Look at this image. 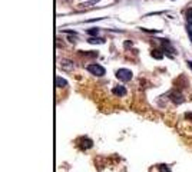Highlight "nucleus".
Here are the masks:
<instances>
[{
  "label": "nucleus",
  "instance_id": "f8f14e48",
  "mask_svg": "<svg viewBox=\"0 0 192 172\" xmlns=\"http://www.w3.org/2000/svg\"><path fill=\"white\" fill-rule=\"evenodd\" d=\"M96 3H98V0H92V2H86V3H82L80 6H82V7H89L91 4H96Z\"/></svg>",
  "mask_w": 192,
  "mask_h": 172
},
{
  "label": "nucleus",
  "instance_id": "6e6552de",
  "mask_svg": "<svg viewBox=\"0 0 192 172\" xmlns=\"http://www.w3.org/2000/svg\"><path fill=\"white\" fill-rule=\"evenodd\" d=\"M185 16H186V22H188V24H189V26H192V9H191V7H189V9H186Z\"/></svg>",
  "mask_w": 192,
  "mask_h": 172
},
{
  "label": "nucleus",
  "instance_id": "0eeeda50",
  "mask_svg": "<svg viewBox=\"0 0 192 172\" xmlns=\"http://www.w3.org/2000/svg\"><path fill=\"white\" fill-rule=\"evenodd\" d=\"M88 42H89V43H92V44H96V43H105V40L102 39V37H89Z\"/></svg>",
  "mask_w": 192,
  "mask_h": 172
},
{
  "label": "nucleus",
  "instance_id": "2eb2a0df",
  "mask_svg": "<svg viewBox=\"0 0 192 172\" xmlns=\"http://www.w3.org/2000/svg\"><path fill=\"white\" fill-rule=\"evenodd\" d=\"M188 66L192 69V60H189V62H188Z\"/></svg>",
  "mask_w": 192,
  "mask_h": 172
},
{
  "label": "nucleus",
  "instance_id": "f03ea898",
  "mask_svg": "<svg viewBox=\"0 0 192 172\" xmlns=\"http://www.w3.org/2000/svg\"><path fill=\"white\" fill-rule=\"evenodd\" d=\"M116 78L122 82H129L132 79V72L129 69H119L116 72Z\"/></svg>",
  "mask_w": 192,
  "mask_h": 172
},
{
  "label": "nucleus",
  "instance_id": "1a4fd4ad",
  "mask_svg": "<svg viewBox=\"0 0 192 172\" xmlns=\"http://www.w3.org/2000/svg\"><path fill=\"white\" fill-rule=\"evenodd\" d=\"M86 33L91 37H96V34L99 33V29L98 27H92V29H88V30H86Z\"/></svg>",
  "mask_w": 192,
  "mask_h": 172
},
{
  "label": "nucleus",
  "instance_id": "f257e3e1",
  "mask_svg": "<svg viewBox=\"0 0 192 172\" xmlns=\"http://www.w3.org/2000/svg\"><path fill=\"white\" fill-rule=\"evenodd\" d=\"M86 69H88V72H91L92 75H95V76H103L105 75V68L103 66H101V65L98 63H91L86 66Z\"/></svg>",
  "mask_w": 192,
  "mask_h": 172
},
{
  "label": "nucleus",
  "instance_id": "7ed1b4c3",
  "mask_svg": "<svg viewBox=\"0 0 192 172\" xmlns=\"http://www.w3.org/2000/svg\"><path fill=\"white\" fill-rule=\"evenodd\" d=\"M112 93L115 95V96H119V98H122V96H125L126 95V89H125V86H115L113 89H112Z\"/></svg>",
  "mask_w": 192,
  "mask_h": 172
},
{
  "label": "nucleus",
  "instance_id": "4468645a",
  "mask_svg": "<svg viewBox=\"0 0 192 172\" xmlns=\"http://www.w3.org/2000/svg\"><path fill=\"white\" fill-rule=\"evenodd\" d=\"M159 169H161V172H169V169L165 165H159Z\"/></svg>",
  "mask_w": 192,
  "mask_h": 172
},
{
  "label": "nucleus",
  "instance_id": "9d476101",
  "mask_svg": "<svg viewBox=\"0 0 192 172\" xmlns=\"http://www.w3.org/2000/svg\"><path fill=\"white\" fill-rule=\"evenodd\" d=\"M82 141H83V145H82V148L83 149H88V148H92V145H93V142L91 141V139H82Z\"/></svg>",
  "mask_w": 192,
  "mask_h": 172
},
{
  "label": "nucleus",
  "instance_id": "20e7f679",
  "mask_svg": "<svg viewBox=\"0 0 192 172\" xmlns=\"http://www.w3.org/2000/svg\"><path fill=\"white\" fill-rule=\"evenodd\" d=\"M60 68L65 70H72L73 69V62L69 60V59H62L60 60Z\"/></svg>",
  "mask_w": 192,
  "mask_h": 172
},
{
  "label": "nucleus",
  "instance_id": "ddd939ff",
  "mask_svg": "<svg viewBox=\"0 0 192 172\" xmlns=\"http://www.w3.org/2000/svg\"><path fill=\"white\" fill-rule=\"evenodd\" d=\"M186 32H188V36H189V39H191V42H192V29H191V26L186 27Z\"/></svg>",
  "mask_w": 192,
  "mask_h": 172
},
{
  "label": "nucleus",
  "instance_id": "9b49d317",
  "mask_svg": "<svg viewBox=\"0 0 192 172\" xmlns=\"http://www.w3.org/2000/svg\"><path fill=\"white\" fill-rule=\"evenodd\" d=\"M159 52H161V50H153V52H152V56L156 57V59H162V57H163V55L159 53Z\"/></svg>",
  "mask_w": 192,
  "mask_h": 172
},
{
  "label": "nucleus",
  "instance_id": "423d86ee",
  "mask_svg": "<svg viewBox=\"0 0 192 172\" xmlns=\"http://www.w3.org/2000/svg\"><path fill=\"white\" fill-rule=\"evenodd\" d=\"M171 99L174 102H175L176 105L178 103H182V102H184V98H182V95L181 93H175V92H172L171 93Z\"/></svg>",
  "mask_w": 192,
  "mask_h": 172
},
{
  "label": "nucleus",
  "instance_id": "39448f33",
  "mask_svg": "<svg viewBox=\"0 0 192 172\" xmlns=\"http://www.w3.org/2000/svg\"><path fill=\"white\" fill-rule=\"evenodd\" d=\"M54 83H56L57 88H66V86H68V82L65 81L63 78H60V76H56V78H54Z\"/></svg>",
  "mask_w": 192,
  "mask_h": 172
}]
</instances>
